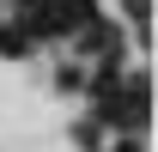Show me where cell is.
I'll return each mask as SVG.
<instances>
[{"label": "cell", "mask_w": 158, "mask_h": 152, "mask_svg": "<svg viewBox=\"0 0 158 152\" xmlns=\"http://www.w3.org/2000/svg\"><path fill=\"white\" fill-rule=\"evenodd\" d=\"M31 43H37V37H31L19 19H12V24H0V55H31Z\"/></svg>", "instance_id": "6da1fadb"}, {"label": "cell", "mask_w": 158, "mask_h": 152, "mask_svg": "<svg viewBox=\"0 0 158 152\" xmlns=\"http://www.w3.org/2000/svg\"><path fill=\"white\" fill-rule=\"evenodd\" d=\"M146 6H152V0H122V12H128V19H146Z\"/></svg>", "instance_id": "7a4b0ae2"}]
</instances>
